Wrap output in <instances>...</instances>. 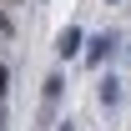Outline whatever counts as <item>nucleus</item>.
Wrapping results in <instances>:
<instances>
[{"label": "nucleus", "mask_w": 131, "mask_h": 131, "mask_svg": "<svg viewBox=\"0 0 131 131\" xmlns=\"http://www.w3.org/2000/svg\"><path fill=\"white\" fill-rule=\"evenodd\" d=\"M61 131H71V121H66V126H61Z\"/></svg>", "instance_id": "4"}, {"label": "nucleus", "mask_w": 131, "mask_h": 131, "mask_svg": "<svg viewBox=\"0 0 131 131\" xmlns=\"http://www.w3.org/2000/svg\"><path fill=\"white\" fill-rule=\"evenodd\" d=\"M0 126H5V116H0Z\"/></svg>", "instance_id": "5"}, {"label": "nucleus", "mask_w": 131, "mask_h": 131, "mask_svg": "<svg viewBox=\"0 0 131 131\" xmlns=\"http://www.w3.org/2000/svg\"><path fill=\"white\" fill-rule=\"evenodd\" d=\"M56 56H81V30H76V25H66V30L56 35Z\"/></svg>", "instance_id": "1"}, {"label": "nucleus", "mask_w": 131, "mask_h": 131, "mask_svg": "<svg viewBox=\"0 0 131 131\" xmlns=\"http://www.w3.org/2000/svg\"><path fill=\"white\" fill-rule=\"evenodd\" d=\"M61 86H66V81H61V71H50V76H46V101L61 96Z\"/></svg>", "instance_id": "2"}, {"label": "nucleus", "mask_w": 131, "mask_h": 131, "mask_svg": "<svg viewBox=\"0 0 131 131\" xmlns=\"http://www.w3.org/2000/svg\"><path fill=\"white\" fill-rule=\"evenodd\" d=\"M0 96H5V66H0Z\"/></svg>", "instance_id": "3"}]
</instances>
